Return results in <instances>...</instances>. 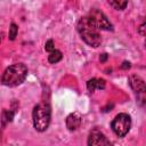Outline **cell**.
Segmentation results:
<instances>
[{"label": "cell", "mask_w": 146, "mask_h": 146, "mask_svg": "<svg viewBox=\"0 0 146 146\" xmlns=\"http://www.w3.org/2000/svg\"><path fill=\"white\" fill-rule=\"evenodd\" d=\"M78 32L80 33L81 39L88 43L91 47H98L102 42V38L99 34V30L96 27V25L92 23V21L86 16L82 17L79 22H78Z\"/></svg>", "instance_id": "cell-1"}, {"label": "cell", "mask_w": 146, "mask_h": 146, "mask_svg": "<svg viewBox=\"0 0 146 146\" xmlns=\"http://www.w3.org/2000/svg\"><path fill=\"white\" fill-rule=\"evenodd\" d=\"M26 74L27 67L22 63H17L6 68V71L2 74L1 82L8 87H16L25 80Z\"/></svg>", "instance_id": "cell-2"}, {"label": "cell", "mask_w": 146, "mask_h": 146, "mask_svg": "<svg viewBox=\"0 0 146 146\" xmlns=\"http://www.w3.org/2000/svg\"><path fill=\"white\" fill-rule=\"evenodd\" d=\"M32 115H33V125L35 130L40 132L46 131L49 127L50 117H51L50 106L47 103H40L34 107Z\"/></svg>", "instance_id": "cell-3"}, {"label": "cell", "mask_w": 146, "mask_h": 146, "mask_svg": "<svg viewBox=\"0 0 146 146\" xmlns=\"http://www.w3.org/2000/svg\"><path fill=\"white\" fill-rule=\"evenodd\" d=\"M112 130L114 131V133L119 137H124L131 127V119L128 114L125 113H121L119 115L115 116V119L112 121Z\"/></svg>", "instance_id": "cell-4"}, {"label": "cell", "mask_w": 146, "mask_h": 146, "mask_svg": "<svg viewBox=\"0 0 146 146\" xmlns=\"http://www.w3.org/2000/svg\"><path fill=\"white\" fill-rule=\"evenodd\" d=\"M92 23L96 25V27L98 30H113V26L112 24L110 23V21L107 19V17L98 9H92L90 13H89V16H88Z\"/></svg>", "instance_id": "cell-5"}, {"label": "cell", "mask_w": 146, "mask_h": 146, "mask_svg": "<svg viewBox=\"0 0 146 146\" xmlns=\"http://www.w3.org/2000/svg\"><path fill=\"white\" fill-rule=\"evenodd\" d=\"M110 144H111L110 140L99 130L94 129L90 132L89 139H88V145H90V146H102V145H110Z\"/></svg>", "instance_id": "cell-6"}, {"label": "cell", "mask_w": 146, "mask_h": 146, "mask_svg": "<svg viewBox=\"0 0 146 146\" xmlns=\"http://www.w3.org/2000/svg\"><path fill=\"white\" fill-rule=\"evenodd\" d=\"M129 84L137 94H141L143 95L145 92V90H146V86H145L144 80L138 75H131L129 78Z\"/></svg>", "instance_id": "cell-7"}, {"label": "cell", "mask_w": 146, "mask_h": 146, "mask_svg": "<svg viewBox=\"0 0 146 146\" xmlns=\"http://www.w3.org/2000/svg\"><path fill=\"white\" fill-rule=\"evenodd\" d=\"M81 124V115L79 113H71L66 117V127L68 130H76Z\"/></svg>", "instance_id": "cell-8"}, {"label": "cell", "mask_w": 146, "mask_h": 146, "mask_svg": "<svg viewBox=\"0 0 146 146\" xmlns=\"http://www.w3.org/2000/svg\"><path fill=\"white\" fill-rule=\"evenodd\" d=\"M87 88L90 92L95 91L96 89H104L105 88V80L103 79H91L87 82Z\"/></svg>", "instance_id": "cell-9"}, {"label": "cell", "mask_w": 146, "mask_h": 146, "mask_svg": "<svg viewBox=\"0 0 146 146\" xmlns=\"http://www.w3.org/2000/svg\"><path fill=\"white\" fill-rule=\"evenodd\" d=\"M62 57H63L62 52H60L59 50L54 49L52 51H50V54H49V56H48V60H49V63H51V64H56V63H58V62L62 59Z\"/></svg>", "instance_id": "cell-10"}, {"label": "cell", "mask_w": 146, "mask_h": 146, "mask_svg": "<svg viewBox=\"0 0 146 146\" xmlns=\"http://www.w3.org/2000/svg\"><path fill=\"white\" fill-rule=\"evenodd\" d=\"M108 2L116 10H123L128 5V0H108Z\"/></svg>", "instance_id": "cell-11"}, {"label": "cell", "mask_w": 146, "mask_h": 146, "mask_svg": "<svg viewBox=\"0 0 146 146\" xmlns=\"http://www.w3.org/2000/svg\"><path fill=\"white\" fill-rule=\"evenodd\" d=\"M13 116H14V112H11V111H3L2 112V122H3V124L7 123V122H10L13 120Z\"/></svg>", "instance_id": "cell-12"}, {"label": "cell", "mask_w": 146, "mask_h": 146, "mask_svg": "<svg viewBox=\"0 0 146 146\" xmlns=\"http://www.w3.org/2000/svg\"><path fill=\"white\" fill-rule=\"evenodd\" d=\"M17 31H18L17 25L13 23V24L10 25V27H9V39H10V40H15V38H16V35H17Z\"/></svg>", "instance_id": "cell-13"}, {"label": "cell", "mask_w": 146, "mask_h": 146, "mask_svg": "<svg viewBox=\"0 0 146 146\" xmlns=\"http://www.w3.org/2000/svg\"><path fill=\"white\" fill-rule=\"evenodd\" d=\"M44 49L47 50V51H52L54 49H55V44H54V41L52 40H48L47 42H46V44H44Z\"/></svg>", "instance_id": "cell-14"}, {"label": "cell", "mask_w": 146, "mask_h": 146, "mask_svg": "<svg viewBox=\"0 0 146 146\" xmlns=\"http://www.w3.org/2000/svg\"><path fill=\"white\" fill-rule=\"evenodd\" d=\"M121 68H123V70L130 68V63H129V62H123V64L121 65Z\"/></svg>", "instance_id": "cell-15"}, {"label": "cell", "mask_w": 146, "mask_h": 146, "mask_svg": "<svg viewBox=\"0 0 146 146\" xmlns=\"http://www.w3.org/2000/svg\"><path fill=\"white\" fill-rule=\"evenodd\" d=\"M107 59V54H103L100 55V62H105Z\"/></svg>", "instance_id": "cell-16"}, {"label": "cell", "mask_w": 146, "mask_h": 146, "mask_svg": "<svg viewBox=\"0 0 146 146\" xmlns=\"http://www.w3.org/2000/svg\"><path fill=\"white\" fill-rule=\"evenodd\" d=\"M1 39H2V35H1V33H0V42H1Z\"/></svg>", "instance_id": "cell-17"}]
</instances>
